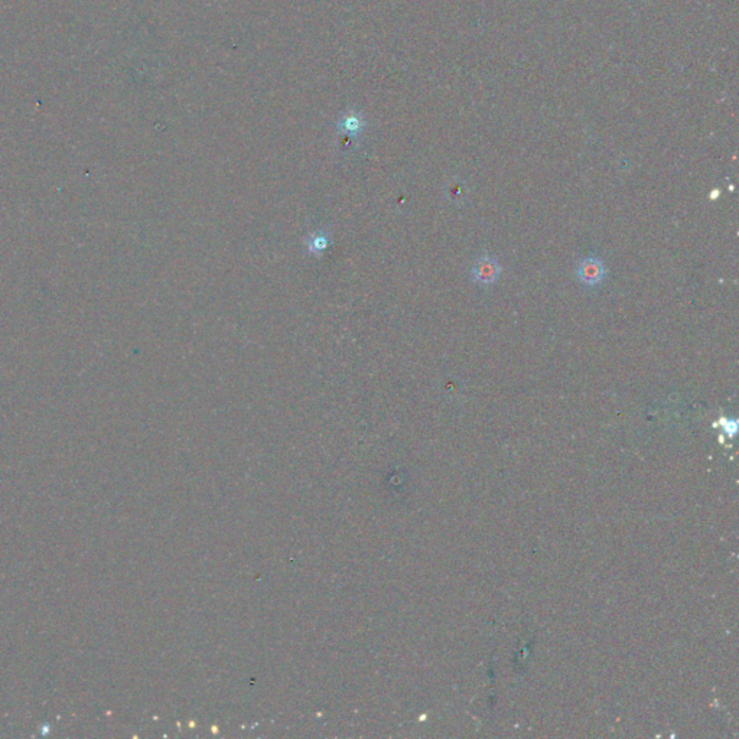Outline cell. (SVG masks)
Masks as SVG:
<instances>
[{
    "label": "cell",
    "instance_id": "cell-1",
    "mask_svg": "<svg viewBox=\"0 0 739 739\" xmlns=\"http://www.w3.org/2000/svg\"><path fill=\"white\" fill-rule=\"evenodd\" d=\"M578 276L581 281L586 285H598L602 282V279L605 276V268L602 265V261L598 260V259H594V257H589V259H585L581 261V265L578 268Z\"/></svg>",
    "mask_w": 739,
    "mask_h": 739
},
{
    "label": "cell",
    "instance_id": "cell-2",
    "mask_svg": "<svg viewBox=\"0 0 739 739\" xmlns=\"http://www.w3.org/2000/svg\"><path fill=\"white\" fill-rule=\"evenodd\" d=\"M500 274V265L497 260L491 257H483L480 259L474 266V279L483 285H489L496 282V279Z\"/></svg>",
    "mask_w": 739,
    "mask_h": 739
}]
</instances>
